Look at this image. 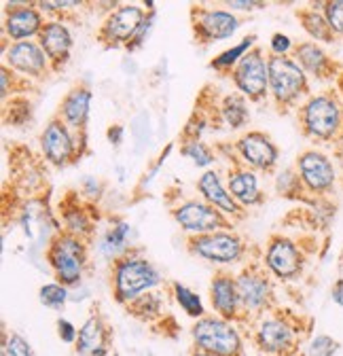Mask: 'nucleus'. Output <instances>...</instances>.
I'll list each match as a JSON object with an SVG mask.
<instances>
[{
  "label": "nucleus",
  "instance_id": "cd10ccee",
  "mask_svg": "<svg viewBox=\"0 0 343 356\" xmlns=\"http://www.w3.org/2000/svg\"><path fill=\"white\" fill-rule=\"evenodd\" d=\"M254 42H256V34L246 36L242 42L235 44V47H231V49H227V51H223L221 56L214 58L210 66H212L214 70H233V68L237 66V62H240L250 49H254Z\"/></svg>",
  "mask_w": 343,
  "mask_h": 356
},
{
  "label": "nucleus",
  "instance_id": "423d86ee",
  "mask_svg": "<svg viewBox=\"0 0 343 356\" xmlns=\"http://www.w3.org/2000/svg\"><path fill=\"white\" fill-rule=\"evenodd\" d=\"M172 216L181 225V229L191 236H206L221 229H231V218L227 214L199 200L183 202L172 210Z\"/></svg>",
  "mask_w": 343,
  "mask_h": 356
},
{
  "label": "nucleus",
  "instance_id": "79ce46f5",
  "mask_svg": "<svg viewBox=\"0 0 343 356\" xmlns=\"http://www.w3.org/2000/svg\"><path fill=\"white\" fill-rule=\"evenodd\" d=\"M123 134H125L123 125H110V127H108V131H106V138H108V143H110V145L119 147V145L123 143Z\"/></svg>",
  "mask_w": 343,
  "mask_h": 356
},
{
  "label": "nucleus",
  "instance_id": "f704fd0d",
  "mask_svg": "<svg viewBox=\"0 0 343 356\" xmlns=\"http://www.w3.org/2000/svg\"><path fill=\"white\" fill-rule=\"evenodd\" d=\"M3 356H34V354H32L30 343H28L22 335L11 333V335H7V339H5Z\"/></svg>",
  "mask_w": 343,
  "mask_h": 356
},
{
  "label": "nucleus",
  "instance_id": "a18cd8bd",
  "mask_svg": "<svg viewBox=\"0 0 343 356\" xmlns=\"http://www.w3.org/2000/svg\"><path fill=\"white\" fill-rule=\"evenodd\" d=\"M193 356H217V354H210V352H201V350H199V352H195Z\"/></svg>",
  "mask_w": 343,
  "mask_h": 356
},
{
  "label": "nucleus",
  "instance_id": "de8ad7c7",
  "mask_svg": "<svg viewBox=\"0 0 343 356\" xmlns=\"http://www.w3.org/2000/svg\"><path fill=\"white\" fill-rule=\"evenodd\" d=\"M284 356H288V354H284Z\"/></svg>",
  "mask_w": 343,
  "mask_h": 356
},
{
  "label": "nucleus",
  "instance_id": "f8f14e48",
  "mask_svg": "<svg viewBox=\"0 0 343 356\" xmlns=\"http://www.w3.org/2000/svg\"><path fill=\"white\" fill-rule=\"evenodd\" d=\"M5 64L32 79H45L53 66L38 40H22L5 47Z\"/></svg>",
  "mask_w": 343,
  "mask_h": 356
},
{
  "label": "nucleus",
  "instance_id": "72a5a7b5",
  "mask_svg": "<svg viewBox=\"0 0 343 356\" xmlns=\"http://www.w3.org/2000/svg\"><path fill=\"white\" fill-rule=\"evenodd\" d=\"M322 7H324L322 13L335 36H343V0H328Z\"/></svg>",
  "mask_w": 343,
  "mask_h": 356
},
{
  "label": "nucleus",
  "instance_id": "0eeeda50",
  "mask_svg": "<svg viewBox=\"0 0 343 356\" xmlns=\"http://www.w3.org/2000/svg\"><path fill=\"white\" fill-rule=\"evenodd\" d=\"M193 339L201 352L217 356H237L242 352L240 333L225 318H199L193 327Z\"/></svg>",
  "mask_w": 343,
  "mask_h": 356
},
{
  "label": "nucleus",
  "instance_id": "473e14b6",
  "mask_svg": "<svg viewBox=\"0 0 343 356\" xmlns=\"http://www.w3.org/2000/svg\"><path fill=\"white\" fill-rule=\"evenodd\" d=\"M183 155L185 157H189L195 165H199V168H208V165H212L214 163V153H212V149L210 147H206L203 143H199L197 138H193V140H189V143H185V147H183Z\"/></svg>",
  "mask_w": 343,
  "mask_h": 356
},
{
  "label": "nucleus",
  "instance_id": "20e7f679",
  "mask_svg": "<svg viewBox=\"0 0 343 356\" xmlns=\"http://www.w3.org/2000/svg\"><path fill=\"white\" fill-rule=\"evenodd\" d=\"M341 121H343L341 104L331 94L312 96L301 106L303 131H306V136L314 140H331L341 129Z\"/></svg>",
  "mask_w": 343,
  "mask_h": 356
},
{
  "label": "nucleus",
  "instance_id": "b1692460",
  "mask_svg": "<svg viewBox=\"0 0 343 356\" xmlns=\"http://www.w3.org/2000/svg\"><path fill=\"white\" fill-rule=\"evenodd\" d=\"M256 341H259L261 350L282 356L284 352H288L292 348L294 333L284 321L269 318V321H263L259 333H256Z\"/></svg>",
  "mask_w": 343,
  "mask_h": 356
},
{
  "label": "nucleus",
  "instance_id": "7c9ffc66",
  "mask_svg": "<svg viewBox=\"0 0 343 356\" xmlns=\"http://www.w3.org/2000/svg\"><path fill=\"white\" fill-rule=\"evenodd\" d=\"M64 222H66V232L78 238H85L92 234V220L87 216V212L81 208H70L64 214Z\"/></svg>",
  "mask_w": 343,
  "mask_h": 356
},
{
  "label": "nucleus",
  "instance_id": "4be33fe9",
  "mask_svg": "<svg viewBox=\"0 0 343 356\" xmlns=\"http://www.w3.org/2000/svg\"><path fill=\"white\" fill-rule=\"evenodd\" d=\"M294 60L306 72L314 74L316 79H331L337 74L339 66L320 49L316 42H301L294 47Z\"/></svg>",
  "mask_w": 343,
  "mask_h": 356
},
{
  "label": "nucleus",
  "instance_id": "ea45409f",
  "mask_svg": "<svg viewBox=\"0 0 343 356\" xmlns=\"http://www.w3.org/2000/svg\"><path fill=\"white\" fill-rule=\"evenodd\" d=\"M58 333H60V339L66 341V343H72L78 339V331L74 329L72 323H68L66 318H60L58 321Z\"/></svg>",
  "mask_w": 343,
  "mask_h": 356
},
{
  "label": "nucleus",
  "instance_id": "c756f323",
  "mask_svg": "<svg viewBox=\"0 0 343 356\" xmlns=\"http://www.w3.org/2000/svg\"><path fill=\"white\" fill-rule=\"evenodd\" d=\"M174 297L191 318H203V303L197 293H193L181 282H174Z\"/></svg>",
  "mask_w": 343,
  "mask_h": 356
},
{
  "label": "nucleus",
  "instance_id": "c9c22d12",
  "mask_svg": "<svg viewBox=\"0 0 343 356\" xmlns=\"http://www.w3.org/2000/svg\"><path fill=\"white\" fill-rule=\"evenodd\" d=\"M339 350V343L328 337V335H316L314 341L310 343L308 356H333Z\"/></svg>",
  "mask_w": 343,
  "mask_h": 356
},
{
  "label": "nucleus",
  "instance_id": "7ed1b4c3",
  "mask_svg": "<svg viewBox=\"0 0 343 356\" xmlns=\"http://www.w3.org/2000/svg\"><path fill=\"white\" fill-rule=\"evenodd\" d=\"M310 92L308 72L290 56L269 58V94L278 106H292Z\"/></svg>",
  "mask_w": 343,
  "mask_h": 356
},
{
  "label": "nucleus",
  "instance_id": "9d476101",
  "mask_svg": "<svg viewBox=\"0 0 343 356\" xmlns=\"http://www.w3.org/2000/svg\"><path fill=\"white\" fill-rule=\"evenodd\" d=\"M60 117L51 119L40 134V149L45 159L53 165H66L78 155V140Z\"/></svg>",
  "mask_w": 343,
  "mask_h": 356
},
{
  "label": "nucleus",
  "instance_id": "aec40b11",
  "mask_svg": "<svg viewBox=\"0 0 343 356\" xmlns=\"http://www.w3.org/2000/svg\"><path fill=\"white\" fill-rule=\"evenodd\" d=\"M229 193L233 195V200L242 206V208H250L263 202V193L259 189V178H256V172L246 168V165H237L233 170H229Z\"/></svg>",
  "mask_w": 343,
  "mask_h": 356
},
{
  "label": "nucleus",
  "instance_id": "1a4fd4ad",
  "mask_svg": "<svg viewBox=\"0 0 343 356\" xmlns=\"http://www.w3.org/2000/svg\"><path fill=\"white\" fill-rule=\"evenodd\" d=\"M189 248L193 254L210 263H235L244 254V242L233 232H214L206 236H191Z\"/></svg>",
  "mask_w": 343,
  "mask_h": 356
},
{
  "label": "nucleus",
  "instance_id": "f3484780",
  "mask_svg": "<svg viewBox=\"0 0 343 356\" xmlns=\"http://www.w3.org/2000/svg\"><path fill=\"white\" fill-rule=\"evenodd\" d=\"M72 34L68 30V26L60 19H51L45 22L40 34H38V44L45 49L53 70H60L68 60H70V51H72Z\"/></svg>",
  "mask_w": 343,
  "mask_h": 356
},
{
  "label": "nucleus",
  "instance_id": "6e6552de",
  "mask_svg": "<svg viewBox=\"0 0 343 356\" xmlns=\"http://www.w3.org/2000/svg\"><path fill=\"white\" fill-rule=\"evenodd\" d=\"M147 13L140 5H121L117 7L112 13H108V17L102 22L98 38L104 44H130V40L136 36V32L140 30V26L144 24Z\"/></svg>",
  "mask_w": 343,
  "mask_h": 356
},
{
  "label": "nucleus",
  "instance_id": "4c0bfd02",
  "mask_svg": "<svg viewBox=\"0 0 343 356\" xmlns=\"http://www.w3.org/2000/svg\"><path fill=\"white\" fill-rule=\"evenodd\" d=\"M296 187H301V178H299V174L294 176V174L288 170V172H284V174L278 176V191H280V193L288 195V193H290L292 189H296Z\"/></svg>",
  "mask_w": 343,
  "mask_h": 356
},
{
  "label": "nucleus",
  "instance_id": "c03bdc74",
  "mask_svg": "<svg viewBox=\"0 0 343 356\" xmlns=\"http://www.w3.org/2000/svg\"><path fill=\"white\" fill-rule=\"evenodd\" d=\"M331 297H333V301H335L337 305H341V307H343V278H341V280H337V282L333 284Z\"/></svg>",
  "mask_w": 343,
  "mask_h": 356
},
{
  "label": "nucleus",
  "instance_id": "412c9836",
  "mask_svg": "<svg viewBox=\"0 0 343 356\" xmlns=\"http://www.w3.org/2000/svg\"><path fill=\"white\" fill-rule=\"evenodd\" d=\"M237 284V295H240V303L246 309H261L265 307V303L269 301V280L259 274L256 270H246L235 278Z\"/></svg>",
  "mask_w": 343,
  "mask_h": 356
},
{
  "label": "nucleus",
  "instance_id": "393cba45",
  "mask_svg": "<svg viewBox=\"0 0 343 356\" xmlns=\"http://www.w3.org/2000/svg\"><path fill=\"white\" fill-rule=\"evenodd\" d=\"M78 356H106V327L100 316H92L78 331Z\"/></svg>",
  "mask_w": 343,
  "mask_h": 356
},
{
  "label": "nucleus",
  "instance_id": "37998d69",
  "mask_svg": "<svg viewBox=\"0 0 343 356\" xmlns=\"http://www.w3.org/2000/svg\"><path fill=\"white\" fill-rule=\"evenodd\" d=\"M11 83H13V70H9V66L5 64L3 66V92H0V94H3V100H7L9 98V87H11Z\"/></svg>",
  "mask_w": 343,
  "mask_h": 356
},
{
  "label": "nucleus",
  "instance_id": "9b49d317",
  "mask_svg": "<svg viewBox=\"0 0 343 356\" xmlns=\"http://www.w3.org/2000/svg\"><path fill=\"white\" fill-rule=\"evenodd\" d=\"M191 22H193L195 38L203 44H208L212 40L231 38L240 28V19L231 11H223V9L193 7Z\"/></svg>",
  "mask_w": 343,
  "mask_h": 356
},
{
  "label": "nucleus",
  "instance_id": "2eb2a0df",
  "mask_svg": "<svg viewBox=\"0 0 343 356\" xmlns=\"http://www.w3.org/2000/svg\"><path fill=\"white\" fill-rule=\"evenodd\" d=\"M296 172L301 185L312 193H324L335 183V168L331 159L320 151H306L296 159Z\"/></svg>",
  "mask_w": 343,
  "mask_h": 356
},
{
  "label": "nucleus",
  "instance_id": "bb28decb",
  "mask_svg": "<svg viewBox=\"0 0 343 356\" xmlns=\"http://www.w3.org/2000/svg\"><path fill=\"white\" fill-rule=\"evenodd\" d=\"M221 113H223V119L225 123L231 127V129H240L248 123L250 119V113H248V104H246V98L242 94H231L223 100V106H221Z\"/></svg>",
  "mask_w": 343,
  "mask_h": 356
},
{
  "label": "nucleus",
  "instance_id": "c85d7f7f",
  "mask_svg": "<svg viewBox=\"0 0 343 356\" xmlns=\"http://www.w3.org/2000/svg\"><path fill=\"white\" fill-rule=\"evenodd\" d=\"M130 222H117L115 227H110L106 232V236L102 238V246L100 250L108 257V259H119V252L125 250L127 244V236H130Z\"/></svg>",
  "mask_w": 343,
  "mask_h": 356
},
{
  "label": "nucleus",
  "instance_id": "dca6fc26",
  "mask_svg": "<svg viewBox=\"0 0 343 356\" xmlns=\"http://www.w3.org/2000/svg\"><path fill=\"white\" fill-rule=\"evenodd\" d=\"M265 265L274 276H278L282 280H290L301 274L303 254L292 240L276 236V238H271V242L267 246Z\"/></svg>",
  "mask_w": 343,
  "mask_h": 356
},
{
  "label": "nucleus",
  "instance_id": "49530a36",
  "mask_svg": "<svg viewBox=\"0 0 343 356\" xmlns=\"http://www.w3.org/2000/svg\"><path fill=\"white\" fill-rule=\"evenodd\" d=\"M339 89H341V96H343V72L339 74Z\"/></svg>",
  "mask_w": 343,
  "mask_h": 356
},
{
  "label": "nucleus",
  "instance_id": "2f4dec72",
  "mask_svg": "<svg viewBox=\"0 0 343 356\" xmlns=\"http://www.w3.org/2000/svg\"><path fill=\"white\" fill-rule=\"evenodd\" d=\"M40 303L47 305V307H53V309H62L68 301V289L60 282H51V284H45L40 286Z\"/></svg>",
  "mask_w": 343,
  "mask_h": 356
},
{
  "label": "nucleus",
  "instance_id": "a19ab883",
  "mask_svg": "<svg viewBox=\"0 0 343 356\" xmlns=\"http://www.w3.org/2000/svg\"><path fill=\"white\" fill-rule=\"evenodd\" d=\"M229 9H240V11H254V9H265V3H254V0H229L225 3Z\"/></svg>",
  "mask_w": 343,
  "mask_h": 356
},
{
  "label": "nucleus",
  "instance_id": "f03ea898",
  "mask_svg": "<svg viewBox=\"0 0 343 356\" xmlns=\"http://www.w3.org/2000/svg\"><path fill=\"white\" fill-rule=\"evenodd\" d=\"M47 261L60 284L74 286L81 282L85 265H87V246L85 240L68 232L58 234L47 250Z\"/></svg>",
  "mask_w": 343,
  "mask_h": 356
},
{
  "label": "nucleus",
  "instance_id": "a211bd4d",
  "mask_svg": "<svg viewBox=\"0 0 343 356\" xmlns=\"http://www.w3.org/2000/svg\"><path fill=\"white\" fill-rule=\"evenodd\" d=\"M197 191L201 193L203 202H208L210 206H214L217 210H221L223 214L231 216H242L244 208L233 200V195L229 193V189L221 183L219 174L214 170H208L199 181H197Z\"/></svg>",
  "mask_w": 343,
  "mask_h": 356
},
{
  "label": "nucleus",
  "instance_id": "e433bc0d",
  "mask_svg": "<svg viewBox=\"0 0 343 356\" xmlns=\"http://www.w3.org/2000/svg\"><path fill=\"white\" fill-rule=\"evenodd\" d=\"M269 49H271V56H280V58H284V56H288L290 51H294V44H292L290 36H286V34L278 32V34H274V36H271Z\"/></svg>",
  "mask_w": 343,
  "mask_h": 356
},
{
  "label": "nucleus",
  "instance_id": "6ab92c4d",
  "mask_svg": "<svg viewBox=\"0 0 343 356\" xmlns=\"http://www.w3.org/2000/svg\"><path fill=\"white\" fill-rule=\"evenodd\" d=\"M92 89L85 85H76L66 94V98L60 104V119L72 129L83 131L90 119V106H92Z\"/></svg>",
  "mask_w": 343,
  "mask_h": 356
},
{
  "label": "nucleus",
  "instance_id": "ddd939ff",
  "mask_svg": "<svg viewBox=\"0 0 343 356\" xmlns=\"http://www.w3.org/2000/svg\"><path fill=\"white\" fill-rule=\"evenodd\" d=\"M5 17H3V32L9 40L22 42V40H32L34 36L38 38L45 19L40 15V9L36 5L28 3H11L5 5Z\"/></svg>",
  "mask_w": 343,
  "mask_h": 356
},
{
  "label": "nucleus",
  "instance_id": "a878e982",
  "mask_svg": "<svg viewBox=\"0 0 343 356\" xmlns=\"http://www.w3.org/2000/svg\"><path fill=\"white\" fill-rule=\"evenodd\" d=\"M296 17L301 19L306 32H308L312 38H316V40H320V42H333V40L337 38L335 32L331 30V26H328L324 13L316 11V9H301V11H296Z\"/></svg>",
  "mask_w": 343,
  "mask_h": 356
},
{
  "label": "nucleus",
  "instance_id": "58836bf2",
  "mask_svg": "<svg viewBox=\"0 0 343 356\" xmlns=\"http://www.w3.org/2000/svg\"><path fill=\"white\" fill-rule=\"evenodd\" d=\"M81 189H83L85 195L92 197V200H98L100 193H102V185H100L98 178H94V176H85L83 181H81Z\"/></svg>",
  "mask_w": 343,
  "mask_h": 356
},
{
  "label": "nucleus",
  "instance_id": "f257e3e1",
  "mask_svg": "<svg viewBox=\"0 0 343 356\" xmlns=\"http://www.w3.org/2000/svg\"><path fill=\"white\" fill-rule=\"evenodd\" d=\"M159 282H161V274L149 259L125 254L115 261L112 267L115 297L123 303L136 301L142 293H149Z\"/></svg>",
  "mask_w": 343,
  "mask_h": 356
},
{
  "label": "nucleus",
  "instance_id": "39448f33",
  "mask_svg": "<svg viewBox=\"0 0 343 356\" xmlns=\"http://www.w3.org/2000/svg\"><path fill=\"white\" fill-rule=\"evenodd\" d=\"M233 83L246 100L261 102L269 94V60L259 47L250 49L231 70Z\"/></svg>",
  "mask_w": 343,
  "mask_h": 356
},
{
  "label": "nucleus",
  "instance_id": "5701e85b",
  "mask_svg": "<svg viewBox=\"0 0 343 356\" xmlns=\"http://www.w3.org/2000/svg\"><path fill=\"white\" fill-rule=\"evenodd\" d=\"M210 297H212L214 309H217L225 321L233 318L237 314V307L242 305L240 303V295H237L235 278H231L225 272L214 276V280L210 284Z\"/></svg>",
  "mask_w": 343,
  "mask_h": 356
},
{
  "label": "nucleus",
  "instance_id": "4468645a",
  "mask_svg": "<svg viewBox=\"0 0 343 356\" xmlns=\"http://www.w3.org/2000/svg\"><path fill=\"white\" fill-rule=\"evenodd\" d=\"M235 151L250 170L269 172L278 163V147L263 131H248L235 143Z\"/></svg>",
  "mask_w": 343,
  "mask_h": 356
}]
</instances>
